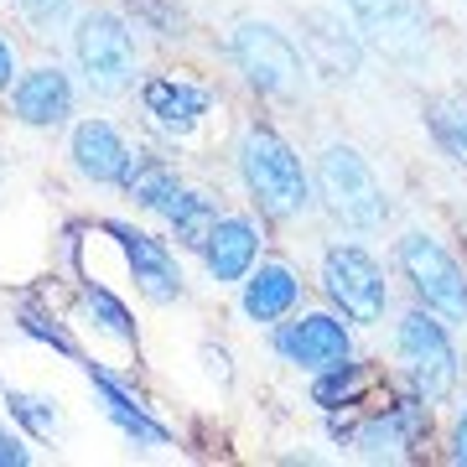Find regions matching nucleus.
<instances>
[{
    "mask_svg": "<svg viewBox=\"0 0 467 467\" xmlns=\"http://www.w3.org/2000/svg\"><path fill=\"white\" fill-rule=\"evenodd\" d=\"M67 52L94 99H125L140 88V36L115 5H84L67 26Z\"/></svg>",
    "mask_w": 467,
    "mask_h": 467,
    "instance_id": "nucleus-1",
    "label": "nucleus"
},
{
    "mask_svg": "<svg viewBox=\"0 0 467 467\" xmlns=\"http://www.w3.org/2000/svg\"><path fill=\"white\" fill-rule=\"evenodd\" d=\"M234 161H239V182L250 187L254 208L275 223H291L312 208V177L301 167L296 146L285 140L275 125L265 119H250L239 130V146H234Z\"/></svg>",
    "mask_w": 467,
    "mask_h": 467,
    "instance_id": "nucleus-2",
    "label": "nucleus"
},
{
    "mask_svg": "<svg viewBox=\"0 0 467 467\" xmlns=\"http://www.w3.org/2000/svg\"><path fill=\"white\" fill-rule=\"evenodd\" d=\"M229 57H234V67L244 73V84H250L254 94H265V99L291 104V99L306 94L312 63H306V52H301L281 26H270V21H260V16L234 21Z\"/></svg>",
    "mask_w": 467,
    "mask_h": 467,
    "instance_id": "nucleus-3",
    "label": "nucleus"
},
{
    "mask_svg": "<svg viewBox=\"0 0 467 467\" xmlns=\"http://www.w3.org/2000/svg\"><path fill=\"white\" fill-rule=\"evenodd\" d=\"M317 198L322 208L343 223V229H384V218H389V192L384 182L374 177V167L364 161V150L348 146V140H327L317 150Z\"/></svg>",
    "mask_w": 467,
    "mask_h": 467,
    "instance_id": "nucleus-4",
    "label": "nucleus"
},
{
    "mask_svg": "<svg viewBox=\"0 0 467 467\" xmlns=\"http://www.w3.org/2000/svg\"><path fill=\"white\" fill-rule=\"evenodd\" d=\"M395 353H400L405 374L416 384V395H426L431 405L451 400V389L462 379V358L451 348V333H447V317H436L431 306H410L395 327Z\"/></svg>",
    "mask_w": 467,
    "mask_h": 467,
    "instance_id": "nucleus-5",
    "label": "nucleus"
},
{
    "mask_svg": "<svg viewBox=\"0 0 467 467\" xmlns=\"http://www.w3.org/2000/svg\"><path fill=\"white\" fill-rule=\"evenodd\" d=\"M395 265L410 281L420 306H431L436 317L447 322H467V270L436 234L405 229L400 244H395Z\"/></svg>",
    "mask_w": 467,
    "mask_h": 467,
    "instance_id": "nucleus-6",
    "label": "nucleus"
},
{
    "mask_svg": "<svg viewBox=\"0 0 467 467\" xmlns=\"http://www.w3.org/2000/svg\"><path fill=\"white\" fill-rule=\"evenodd\" d=\"M348 21L368 52L395 67H420L431 57V16L420 0H348Z\"/></svg>",
    "mask_w": 467,
    "mask_h": 467,
    "instance_id": "nucleus-7",
    "label": "nucleus"
},
{
    "mask_svg": "<svg viewBox=\"0 0 467 467\" xmlns=\"http://www.w3.org/2000/svg\"><path fill=\"white\" fill-rule=\"evenodd\" d=\"M317 281H322V291H327V301H333L353 327H374V322H384V312H389L384 265L364 250V244H348V239L327 244V250H322Z\"/></svg>",
    "mask_w": 467,
    "mask_h": 467,
    "instance_id": "nucleus-8",
    "label": "nucleus"
},
{
    "mask_svg": "<svg viewBox=\"0 0 467 467\" xmlns=\"http://www.w3.org/2000/svg\"><path fill=\"white\" fill-rule=\"evenodd\" d=\"M426 431H431V400H426V395H400L395 405H384L379 416L358 420V426L333 420L337 441H348V447L358 451V457H368V462H400Z\"/></svg>",
    "mask_w": 467,
    "mask_h": 467,
    "instance_id": "nucleus-9",
    "label": "nucleus"
},
{
    "mask_svg": "<svg viewBox=\"0 0 467 467\" xmlns=\"http://www.w3.org/2000/svg\"><path fill=\"white\" fill-rule=\"evenodd\" d=\"M275 353L291 368L322 374V368H337L353 358V327L337 312H301L296 306L285 322H275Z\"/></svg>",
    "mask_w": 467,
    "mask_h": 467,
    "instance_id": "nucleus-10",
    "label": "nucleus"
},
{
    "mask_svg": "<svg viewBox=\"0 0 467 467\" xmlns=\"http://www.w3.org/2000/svg\"><path fill=\"white\" fill-rule=\"evenodd\" d=\"M5 109H11L16 125L52 135V130H63V125H73L78 88H73V78L57 63H32L16 73V84L5 88Z\"/></svg>",
    "mask_w": 467,
    "mask_h": 467,
    "instance_id": "nucleus-11",
    "label": "nucleus"
},
{
    "mask_svg": "<svg viewBox=\"0 0 467 467\" xmlns=\"http://www.w3.org/2000/svg\"><path fill=\"white\" fill-rule=\"evenodd\" d=\"M213 88L187 78V73H150L140 78V109H146V125L167 140H192L202 119L213 115Z\"/></svg>",
    "mask_w": 467,
    "mask_h": 467,
    "instance_id": "nucleus-12",
    "label": "nucleus"
},
{
    "mask_svg": "<svg viewBox=\"0 0 467 467\" xmlns=\"http://www.w3.org/2000/svg\"><path fill=\"white\" fill-rule=\"evenodd\" d=\"M130 150L135 146L125 140V130L104 115H84L67 125V161L94 187H119V177L130 167Z\"/></svg>",
    "mask_w": 467,
    "mask_h": 467,
    "instance_id": "nucleus-13",
    "label": "nucleus"
},
{
    "mask_svg": "<svg viewBox=\"0 0 467 467\" xmlns=\"http://www.w3.org/2000/svg\"><path fill=\"white\" fill-rule=\"evenodd\" d=\"M104 234L119 244V254H125V265H130L135 285H140L156 306H167V301L182 296V265H177V254L167 250V239L135 229V223H119V218H109V223H104Z\"/></svg>",
    "mask_w": 467,
    "mask_h": 467,
    "instance_id": "nucleus-14",
    "label": "nucleus"
},
{
    "mask_svg": "<svg viewBox=\"0 0 467 467\" xmlns=\"http://www.w3.org/2000/svg\"><path fill=\"white\" fill-rule=\"evenodd\" d=\"M301 52H306L312 73L333 78V84H353L358 67H364V42H358V32L343 26V16H333V11H306L301 16Z\"/></svg>",
    "mask_w": 467,
    "mask_h": 467,
    "instance_id": "nucleus-15",
    "label": "nucleus"
},
{
    "mask_svg": "<svg viewBox=\"0 0 467 467\" xmlns=\"http://www.w3.org/2000/svg\"><path fill=\"white\" fill-rule=\"evenodd\" d=\"M260 244H265V234H260V223L250 213H218L198 254L218 285H239L260 265Z\"/></svg>",
    "mask_w": 467,
    "mask_h": 467,
    "instance_id": "nucleus-16",
    "label": "nucleus"
},
{
    "mask_svg": "<svg viewBox=\"0 0 467 467\" xmlns=\"http://www.w3.org/2000/svg\"><path fill=\"white\" fill-rule=\"evenodd\" d=\"M301 306V275L285 260H260V265L239 281V312L254 327H275Z\"/></svg>",
    "mask_w": 467,
    "mask_h": 467,
    "instance_id": "nucleus-17",
    "label": "nucleus"
},
{
    "mask_svg": "<svg viewBox=\"0 0 467 467\" xmlns=\"http://www.w3.org/2000/svg\"><path fill=\"white\" fill-rule=\"evenodd\" d=\"M88 368V384L99 389V400H104V416L115 420L119 431L130 436L135 447H167L171 441V431L161 426V420L150 416V405L135 395V389H125V384L109 374V368H99V364H84Z\"/></svg>",
    "mask_w": 467,
    "mask_h": 467,
    "instance_id": "nucleus-18",
    "label": "nucleus"
},
{
    "mask_svg": "<svg viewBox=\"0 0 467 467\" xmlns=\"http://www.w3.org/2000/svg\"><path fill=\"white\" fill-rule=\"evenodd\" d=\"M150 213L167 223V234L177 239V244H187V250H202V239H208V229H213L218 218V198H208L202 187H187L182 177L171 182V192Z\"/></svg>",
    "mask_w": 467,
    "mask_h": 467,
    "instance_id": "nucleus-19",
    "label": "nucleus"
},
{
    "mask_svg": "<svg viewBox=\"0 0 467 467\" xmlns=\"http://www.w3.org/2000/svg\"><path fill=\"white\" fill-rule=\"evenodd\" d=\"M420 115H426V130H431L436 146L447 150L457 167H467V94H462V88L426 94Z\"/></svg>",
    "mask_w": 467,
    "mask_h": 467,
    "instance_id": "nucleus-20",
    "label": "nucleus"
},
{
    "mask_svg": "<svg viewBox=\"0 0 467 467\" xmlns=\"http://www.w3.org/2000/svg\"><path fill=\"white\" fill-rule=\"evenodd\" d=\"M78 306H84V317L99 327L104 337H115L119 348H135L140 343V333H135V317H130V306L109 291V285H78Z\"/></svg>",
    "mask_w": 467,
    "mask_h": 467,
    "instance_id": "nucleus-21",
    "label": "nucleus"
},
{
    "mask_svg": "<svg viewBox=\"0 0 467 467\" xmlns=\"http://www.w3.org/2000/svg\"><path fill=\"white\" fill-rule=\"evenodd\" d=\"M364 389H368V368H358L348 358V364H337V368H322L317 384H312V400L322 410H353Z\"/></svg>",
    "mask_w": 467,
    "mask_h": 467,
    "instance_id": "nucleus-22",
    "label": "nucleus"
},
{
    "mask_svg": "<svg viewBox=\"0 0 467 467\" xmlns=\"http://www.w3.org/2000/svg\"><path fill=\"white\" fill-rule=\"evenodd\" d=\"M0 400H5V410H11L36 441L57 436V426H63V420H57V405H52L47 395H26V389H16V384H0Z\"/></svg>",
    "mask_w": 467,
    "mask_h": 467,
    "instance_id": "nucleus-23",
    "label": "nucleus"
},
{
    "mask_svg": "<svg viewBox=\"0 0 467 467\" xmlns=\"http://www.w3.org/2000/svg\"><path fill=\"white\" fill-rule=\"evenodd\" d=\"M16 16L32 26L36 36H57L73 26L78 16V0H16Z\"/></svg>",
    "mask_w": 467,
    "mask_h": 467,
    "instance_id": "nucleus-24",
    "label": "nucleus"
},
{
    "mask_svg": "<svg viewBox=\"0 0 467 467\" xmlns=\"http://www.w3.org/2000/svg\"><path fill=\"white\" fill-rule=\"evenodd\" d=\"M21 333H32V337H42V343H52V348L63 353V358H84L78 353V343H73V333H67L63 322L52 317V312H42V306H21Z\"/></svg>",
    "mask_w": 467,
    "mask_h": 467,
    "instance_id": "nucleus-25",
    "label": "nucleus"
},
{
    "mask_svg": "<svg viewBox=\"0 0 467 467\" xmlns=\"http://www.w3.org/2000/svg\"><path fill=\"white\" fill-rule=\"evenodd\" d=\"M0 467H32V447L21 436L0 431Z\"/></svg>",
    "mask_w": 467,
    "mask_h": 467,
    "instance_id": "nucleus-26",
    "label": "nucleus"
},
{
    "mask_svg": "<svg viewBox=\"0 0 467 467\" xmlns=\"http://www.w3.org/2000/svg\"><path fill=\"white\" fill-rule=\"evenodd\" d=\"M16 73H21V52H16V42H11V36L0 32V94L16 84Z\"/></svg>",
    "mask_w": 467,
    "mask_h": 467,
    "instance_id": "nucleus-27",
    "label": "nucleus"
},
{
    "mask_svg": "<svg viewBox=\"0 0 467 467\" xmlns=\"http://www.w3.org/2000/svg\"><path fill=\"white\" fill-rule=\"evenodd\" d=\"M447 457H451V462H467V405H462V410H457V426H451V441H447Z\"/></svg>",
    "mask_w": 467,
    "mask_h": 467,
    "instance_id": "nucleus-28",
    "label": "nucleus"
},
{
    "mask_svg": "<svg viewBox=\"0 0 467 467\" xmlns=\"http://www.w3.org/2000/svg\"><path fill=\"white\" fill-rule=\"evenodd\" d=\"M0 182H5V161H0Z\"/></svg>",
    "mask_w": 467,
    "mask_h": 467,
    "instance_id": "nucleus-29",
    "label": "nucleus"
},
{
    "mask_svg": "<svg viewBox=\"0 0 467 467\" xmlns=\"http://www.w3.org/2000/svg\"><path fill=\"white\" fill-rule=\"evenodd\" d=\"M462 5H467V0H462Z\"/></svg>",
    "mask_w": 467,
    "mask_h": 467,
    "instance_id": "nucleus-30",
    "label": "nucleus"
}]
</instances>
